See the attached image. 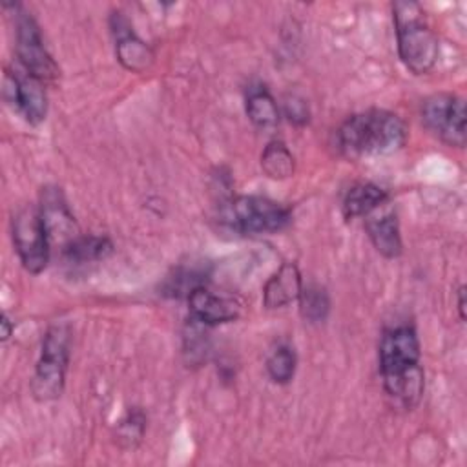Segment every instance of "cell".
Instances as JSON below:
<instances>
[{
	"mask_svg": "<svg viewBox=\"0 0 467 467\" xmlns=\"http://www.w3.org/2000/svg\"><path fill=\"white\" fill-rule=\"evenodd\" d=\"M420 358V339L412 327L400 325L383 332L379 341L383 387L405 409L416 407L423 394L425 381Z\"/></svg>",
	"mask_w": 467,
	"mask_h": 467,
	"instance_id": "1",
	"label": "cell"
},
{
	"mask_svg": "<svg viewBox=\"0 0 467 467\" xmlns=\"http://www.w3.org/2000/svg\"><path fill=\"white\" fill-rule=\"evenodd\" d=\"M407 140V126L392 111L367 109L345 119L334 133L339 155L358 161L398 151Z\"/></svg>",
	"mask_w": 467,
	"mask_h": 467,
	"instance_id": "2",
	"label": "cell"
},
{
	"mask_svg": "<svg viewBox=\"0 0 467 467\" xmlns=\"http://www.w3.org/2000/svg\"><path fill=\"white\" fill-rule=\"evenodd\" d=\"M392 18L401 62L414 75L429 73L438 58V36L429 26L421 5L416 2H394Z\"/></svg>",
	"mask_w": 467,
	"mask_h": 467,
	"instance_id": "3",
	"label": "cell"
},
{
	"mask_svg": "<svg viewBox=\"0 0 467 467\" xmlns=\"http://www.w3.org/2000/svg\"><path fill=\"white\" fill-rule=\"evenodd\" d=\"M69 327L64 323L51 325L44 336L40 358L36 361L35 376L31 381L33 396L38 401H51L62 394L69 363Z\"/></svg>",
	"mask_w": 467,
	"mask_h": 467,
	"instance_id": "4",
	"label": "cell"
},
{
	"mask_svg": "<svg viewBox=\"0 0 467 467\" xmlns=\"http://www.w3.org/2000/svg\"><path fill=\"white\" fill-rule=\"evenodd\" d=\"M223 221L239 234H274L290 223V210L261 195H239L221 210Z\"/></svg>",
	"mask_w": 467,
	"mask_h": 467,
	"instance_id": "5",
	"label": "cell"
},
{
	"mask_svg": "<svg viewBox=\"0 0 467 467\" xmlns=\"http://www.w3.org/2000/svg\"><path fill=\"white\" fill-rule=\"evenodd\" d=\"M13 244L22 266L29 274H40L49 263L51 239L40 208L26 204L16 210L11 221Z\"/></svg>",
	"mask_w": 467,
	"mask_h": 467,
	"instance_id": "6",
	"label": "cell"
},
{
	"mask_svg": "<svg viewBox=\"0 0 467 467\" xmlns=\"http://www.w3.org/2000/svg\"><path fill=\"white\" fill-rule=\"evenodd\" d=\"M15 15V49L20 67L42 82L58 77V66L49 55L36 20L20 4H11Z\"/></svg>",
	"mask_w": 467,
	"mask_h": 467,
	"instance_id": "7",
	"label": "cell"
},
{
	"mask_svg": "<svg viewBox=\"0 0 467 467\" xmlns=\"http://www.w3.org/2000/svg\"><path fill=\"white\" fill-rule=\"evenodd\" d=\"M423 126L447 146L463 148L467 130L465 100L454 93H434L421 104Z\"/></svg>",
	"mask_w": 467,
	"mask_h": 467,
	"instance_id": "8",
	"label": "cell"
},
{
	"mask_svg": "<svg viewBox=\"0 0 467 467\" xmlns=\"http://www.w3.org/2000/svg\"><path fill=\"white\" fill-rule=\"evenodd\" d=\"M4 99L24 115L29 124H40L47 113V97L44 82L24 67L5 69Z\"/></svg>",
	"mask_w": 467,
	"mask_h": 467,
	"instance_id": "9",
	"label": "cell"
},
{
	"mask_svg": "<svg viewBox=\"0 0 467 467\" xmlns=\"http://www.w3.org/2000/svg\"><path fill=\"white\" fill-rule=\"evenodd\" d=\"M109 26L115 36V53L119 62L133 73L146 71L153 64L151 47L135 35L130 20L120 11L109 16Z\"/></svg>",
	"mask_w": 467,
	"mask_h": 467,
	"instance_id": "10",
	"label": "cell"
},
{
	"mask_svg": "<svg viewBox=\"0 0 467 467\" xmlns=\"http://www.w3.org/2000/svg\"><path fill=\"white\" fill-rule=\"evenodd\" d=\"M188 305H190L192 319H195L206 327L228 323V321L237 319V316H239V306L234 299L213 294L206 286L195 288L188 296Z\"/></svg>",
	"mask_w": 467,
	"mask_h": 467,
	"instance_id": "11",
	"label": "cell"
},
{
	"mask_svg": "<svg viewBox=\"0 0 467 467\" xmlns=\"http://www.w3.org/2000/svg\"><path fill=\"white\" fill-rule=\"evenodd\" d=\"M40 213L44 217V223H46L51 241H55L58 237L64 241V244H67L73 237H77V234H73L75 221H73V215L66 204V199H64L60 188H57V186L44 188Z\"/></svg>",
	"mask_w": 467,
	"mask_h": 467,
	"instance_id": "12",
	"label": "cell"
},
{
	"mask_svg": "<svg viewBox=\"0 0 467 467\" xmlns=\"http://www.w3.org/2000/svg\"><path fill=\"white\" fill-rule=\"evenodd\" d=\"M376 212L365 217V228L368 234V239L374 244L378 254H381L387 259H394L403 250L398 217L392 210L379 212V213Z\"/></svg>",
	"mask_w": 467,
	"mask_h": 467,
	"instance_id": "13",
	"label": "cell"
},
{
	"mask_svg": "<svg viewBox=\"0 0 467 467\" xmlns=\"http://www.w3.org/2000/svg\"><path fill=\"white\" fill-rule=\"evenodd\" d=\"M301 290L303 281L297 266L294 263H285L266 281L263 288V303L266 308H283L297 301Z\"/></svg>",
	"mask_w": 467,
	"mask_h": 467,
	"instance_id": "14",
	"label": "cell"
},
{
	"mask_svg": "<svg viewBox=\"0 0 467 467\" xmlns=\"http://www.w3.org/2000/svg\"><path fill=\"white\" fill-rule=\"evenodd\" d=\"M387 192L372 182H358L348 188L343 199V215L347 219L367 217L387 202Z\"/></svg>",
	"mask_w": 467,
	"mask_h": 467,
	"instance_id": "15",
	"label": "cell"
},
{
	"mask_svg": "<svg viewBox=\"0 0 467 467\" xmlns=\"http://www.w3.org/2000/svg\"><path fill=\"white\" fill-rule=\"evenodd\" d=\"M111 252L113 243L106 235H77L62 248L64 257L75 265L106 259Z\"/></svg>",
	"mask_w": 467,
	"mask_h": 467,
	"instance_id": "16",
	"label": "cell"
},
{
	"mask_svg": "<svg viewBox=\"0 0 467 467\" xmlns=\"http://www.w3.org/2000/svg\"><path fill=\"white\" fill-rule=\"evenodd\" d=\"M246 115L254 126L272 130L279 122V108L275 99L265 86H252L246 93Z\"/></svg>",
	"mask_w": 467,
	"mask_h": 467,
	"instance_id": "17",
	"label": "cell"
},
{
	"mask_svg": "<svg viewBox=\"0 0 467 467\" xmlns=\"http://www.w3.org/2000/svg\"><path fill=\"white\" fill-rule=\"evenodd\" d=\"M261 168L272 179H286L294 173V155L281 140H272L261 153Z\"/></svg>",
	"mask_w": 467,
	"mask_h": 467,
	"instance_id": "18",
	"label": "cell"
},
{
	"mask_svg": "<svg viewBox=\"0 0 467 467\" xmlns=\"http://www.w3.org/2000/svg\"><path fill=\"white\" fill-rule=\"evenodd\" d=\"M299 312L308 323H323L330 312L328 292L319 285H306L299 294Z\"/></svg>",
	"mask_w": 467,
	"mask_h": 467,
	"instance_id": "19",
	"label": "cell"
},
{
	"mask_svg": "<svg viewBox=\"0 0 467 467\" xmlns=\"http://www.w3.org/2000/svg\"><path fill=\"white\" fill-rule=\"evenodd\" d=\"M296 365L297 358L294 348L288 345H279L277 348L272 350V354L266 359V372L274 383L286 385L292 381L296 374Z\"/></svg>",
	"mask_w": 467,
	"mask_h": 467,
	"instance_id": "20",
	"label": "cell"
},
{
	"mask_svg": "<svg viewBox=\"0 0 467 467\" xmlns=\"http://www.w3.org/2000/svg\"><path fill=\"white\" fill-rule=\"evenodd\" d=\"M204 272L202 270H197V268H179L175 270L173 275L166 277L164 285H162V290L164 294L168 296H190L195 288L199 286H204Z\"/></svg>",
	"mask_w": 467,
	"mask_h": 467,
	"instance_id": "21",
	"label": "cell"
},
{
	"mask_svg": "<svg viewBox=\"0 0 467 467\" xmlns=\"http://www.w3.org/2000/svg\"><path fill=\"white\" fill-rule=\"evenodd\" d=\"M144 414L140 410H133L126 416V420L120 423V432H122V438H135L139 440L142 436V431H144Z\"/></svg>",
	"mask_w": 467,
	"mask_h": 467,
	"instance_id": "22",
	"label": "cell"
},
{
	"mask_svg": "<svg viewBox=\"0 0 467 467\" xmlns=\"http://www.w3.org/2000/svg\"><path fill=\"white\" fill-rule=\"evenodd\" d=\"M286 115L290 120L297 122V124H305L308 120V108L306 102H303L301 99H292L286 102Z\"/></svg>",
	"mask_w": 467,
	"mask_h": 467,
	"instance_id": "23",
	"label": "cell"
},
{
	"mask_svg": "<svg viewBox=\"0 0 467 467\" xmlns=\"http://www.w3.org/2000/svg\"><path fill=\"white\" fill-rule=\"evenodd\" d=\"M458 312L460 319H465V286H460L458 290Z\"/></svg>",
	"mask_w": 467,
	"mask_h": 467,
	"instance_id": "24",
	"label": "cell"
},
{
	"mask_svg": "<svg viewBox=\"0 0 467 467\" xmlns=\"http://www.w3.org/2000/svg\"><path fill=\"white\" fill-rule=\"evenodd\" d=\"M0 325H2V339L5 341V339L11 336V330H13V325H11V321L7 319V316H5V314H2V321H0Z\"/></svg>",
	"mask_w": 467,
	"mask_h": 467,
	"instance_id": "25",
	"label": "cell"
}]
</instances>
